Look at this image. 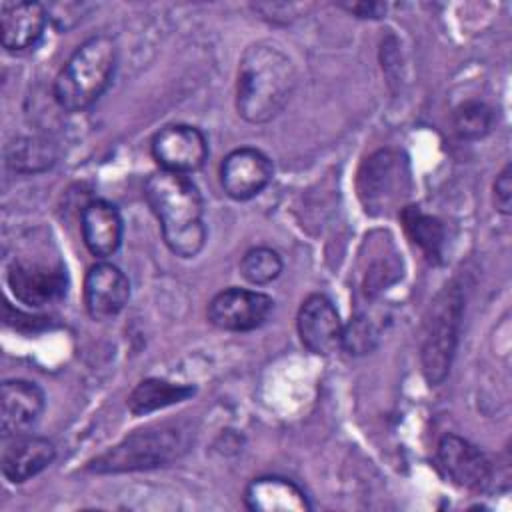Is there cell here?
Instances as JSON below:
<instances>
[{
	"label": "cell",
	"instance_id": "1",
	"mask_svg": "<svg viewBox=\"0 0 512 512\" xmlns=\"http://www.w3.org/2000/svg\"><path fill=\"white\" fill-rule=\"evenodd\" d=\"M296 88L292 60L270 42L248 46L238 64L236 110L250 124L274 120Z\"/></svg>",
	"mask_w": 512,
	"mask_h": 512
},
{
	"label": "cell",
	"instance_id": "2",
	"mask_svg": "<svg viewBox=\"0 0 512 512\" xmlns=\"http://www.w3.org/2000/svg\"><path fill=\"white\" fill-rule=\"evenodd\" d=\"M148 206L160 222L166 246L180 258H194L206 242L202 196L194 182L176 172H154L144 184Z\"/></svg>",
	"mask_w": 512,
	"mask_h": 512
},
{
	"label": "cell",
	"instance_id": "3",
	"mask_svg": "<svg viewBox=\"0 0 512 512\" xmlns=\"http://www.w3.org/2000/svg\"><path fill=\"white\" fill-rule=\"evenodd\" d=\"M118 62L116 42L106 34L84 40L54 80V100L66 112L90 108L110 86Z\"/></svg>",
	"mask_w": 512,
	"mask_h": 512
},
{
	"label": "cell",
	"instance_id": "4",
	"mask_svg": "<svg viewBox=\"0 0 512 512\" xmlns=\"http://www.w3.org/2000/svg\"><path fill=\"white\" fill-rule=\"evenodd\" d=\"M188 432L176 424H154L122 438L86 464L94 474H120L168 466L188 450Z\"/></svg>",
	"mask_w": 512,
	"mask_h": 512
},
{
	"label": "cell",
	"instance_id": "5",
	"mask_svg": "<svg viewBox=\"0 0 512 512\" xmlns=\"http://www.w3.org/2000/svg\"><path fill=\"white\" fill-rule=\"evenodd\" d=\"M464 314V292L456 282L446 284L432 300L424 318L420 362L424 378L436 386L452 366Z\"/></svg>",
	"mask_w": 512,
	"mask_h": 512
},
{
	"label": "cell",
	"instance_id": "6",
	"mask_svg": "<svg viewBox=\"0 0 512 512\" xmlns=\"http://www.w3.org/2000/svg\"><path fill=\"white\" fill-rule=\"evenodd\" d=\"M412 178L408 158L400 150L382 148L370 154L356 178L358 198L372 216L388 214L410 194Z\"/></svg>",
	"mask_w": 512,
	"mask_h": 512
},
{
	"label": "cell",
	"instance_id": "7",
	"mask_svg": "<svg viewBox=\"0 0 512 512\" xmlns=\"http://www.w3.org/2000/svg\"><path fill=\"white\" fill-rule=\"evenodd\" d=\"M274 308V300L258 290L226 288L218 292L206 310L212 326L228 332H248L262 326Z\"/></svg>",
	"mask_w": 512,
	"mask_h": 512
},
{
	"label": "cell",
	"instance_id": "8",
	"mask_svg": "<svg viewBox=\"0 0 512 512\" xmlns=\"http://www.w3.org/2000/svg\"><path fill=\"white\" fill-rule=\"evenodd\" d=\"M6 280L14 298L30 308H42L58 302L68 288V278L62 264L48 266L14 260L8 266Z\"/></svg>",
	"mask_w": 512,
	"mask_h": 512
},
{
	"label": "cell",
	"instance_id": "9",
	"mask_svg": "<svg viewBox=\"0 0 512 512\" xmlns=\"http://www.w3.org/2000/svg\"><path fill=\"white\" fill-rule=\"evenodd\" d=\"M152 156L162 170L190 174L206 162L208 142L196 126L170 124L152 138Z\"/></svg>",
	"mask_w": 512,
	"mask_h": 512
},
{
	"label": "cell",
	"instance_id": "10",
	"mask_svg": "<svg viewBox=\"0 0 512 512\" xmlns=\"http://www.w3.org/2000/svg\"><path fill=\"white\" fill-rule=\"evenodd\" d=\"M298 336L302 344L318 356H328L342 348L344 324L336 306L324 294H310L296 316Z\"/></svg>",
	"mask_w": 512,
	"mask_h": 512
},
{
	"label": "cell",
	"instance_id": "11",
	"mask_svg": "<svg viewBox=\"0 0 512 512\" xmlns=\"http://www.w3.org/2000/svg\"><path fill=\"white\" fill-rule=\"evenodd\" d=\"M272 174L270 158L256 148H236L220 164V184L234 200L258 196L270 184Z\"/></svg>",
	"mask_w": 512,
	"mask_h": 512
},
{
	"label": "cell",
	"instance_id": "12",
	"mask_svg": "<svg viewBox=\"0 0 512 512\" xmlns=\"http://www.w3.org/2000/svg\"><path fill=\"white\" fill-rule=\"evenodd\" d=\"M130 298V282L126 274L110 264L96 262L84 278V306L92 320L106 322L118 316Z\"/></svg>",
	"mask_w": 512,
	"mask_h": 512
},
{
	"label": "cell",
	"instance_id": "13",
	"mask_svg": "<svg viewBox=\"0 0 512 512\" xmlns=\"http://www.w3.org/2000/svg\"><path fill=\"white\" fill-rule=\"evenodd\" d=\"M46 396L42 388L30 380L12 378L0 386V434L12 438L26 434L42 416Z\"/></svg>",
	"mask_w": 512,
	"mask_h": 512
},
{
	"label": "cell",
	"instance_id": "14",
	"mask_svg": "<svg viewBox=\"0 0 512 512\" xmlns=\"http://www.w3.org/2000/svg\"><path fill=\"white\" fill-rule=\"evenodd\" d=\"M436 458L444 474L458 486L480 490L492 478V466L484 452L456 434H444L436 448Z\"/></svg>",
	"mask_w": 512,
	"mask_h": 512
},
{
	"label": "cell",
	"instance_id": "15",
	"mask_svg": "<svg viewBox=\"0 0 512 512\" xmlns=\"http://www.w3.org/2000/svg\"><path fill=\"white\" fill-rule=\"evenodd\" d=\"M56 458V448L50 440L42 436L18 434L4 438V448L0 456L2 474L12 484H22L32 476L46 470Z\"/></svg>",
	"mask_w": 512,
	"mask_h": 512
},
{
	"label": "cell",
	"instance_id": "16",
	"mask_svg": "<svg viewBox=\"0 0 512 512\" xmlns=\"http://www.w3.org/2000/svg\"><path fill=\"white\" fill-rule=\"evenodd\" d=\"M48 10L40 2H12L0 4V34L2 46L8 52H24L34 48L46 28Z\"/></svg>",
	"mask_w": 512,
	"mask_h": 512
},
{
	"label": "cell",
	"instance_id": "17",
	"mask_svg": "<svg viewBox=\"0 0 512 512\" xmlns=\"http://www.w3.org/2000/svg\"><path fill=\"white\" fill-rule=\"evenodd\" d=\"M82 240L92 256L108 258L122 242V216L118 208L106 200H92L80 214Z\"/></svg>",
	"mask_w": 512,
	"mask_h": 512
},
{
	"label": "cell",
	"instance_id": "18",
	"mask_svg": "<svg viewBox=\"0 0 512 512\" xmlns=\"http://www.w3.org/2000/svg\"><path fill=\"white\" fill-rule=\"evenodd\" d=\"M244 502L256 512H308L310 502L300 486L282 476L254 478L246 492Z\"/></svg>",
	"mask_w": 512,
	"mask_h": 512
},
{
	"label": "cell",
	"instance_id": "19",
	"mask_svg": "<svg viewBox=\"0 0 512 512\" xmlns=\"http://www.w3.org/2000/svg\"><path fill=\"white\" fill-rule=\"evenodd\" d=\"M194 392L196 390L190 384H178L164 378H146L130 392L128 410L134 416H146L150 412L184 402L194 396Z\"/></svg>",
	"mask_w": 512,
	"mask_h": 512
},
{
	"label": "cell",
	"instance_id": "20",
	"mask_svg": "<svg viewBox=\"0 0 512 512\" xmlns=\"http://www.w3.org/2000/svg\"><path fill=\"white\" fill-rule=\"evenodd\" d=\"M56 146L40 136L16 138L6 148V164L18 174H38L46 172L56 164Z\"/></svg>",
	"mask_w": 512,
	"mask_h": 512
},
{
	"label": "cell",
	"instance_id": "21",
	"mask_svg": "<svg viewBox=\"0 0 512 512\" xmlns=\"http://www.w3.org/2000/svg\"><path fill=\"white\" fill-rule=\"evenodd\" d=\"M400 218L406 234L412 238L414 244L420 246L424 256L430 262H440L446 238L442 222L430 214H424L418 206L400 208Z\"/></svg>",
	"mask_w": 512,
	"mask_h": 512
},
{
	"label": "cell",
	"instance_id": "22",
	"mask_svg": "<svg viewBox=\"0 0 512 512\" xmlns=\"http://www.w3.org/2000/svg\"><path fill=\"white\" fill-rule=\"evenodd\" d=\"M492 108L480 100H466L452 112V128L464 140H478L492 128Z\"/></svg>",
	"mask_w": 512,
	"mask_h": 512
},
{
	"label": "cell",
	"instance_id": "23",
	"mask_svg": "<svg viewBox=\"0 0 512 512\" xmlns=\"http://www.w3.org/2000/svg\"><path fill=\"white\" fill-rule=\"evenodd\" d=\"M282 272V258L276 250L258 246L248 250L240 260V274L254 286H264L276 280Z\"/></svg>",
	"mask_w": 512,
	"mask_h": 512
},
{
	"label": "cell",
	"instance_id": "24",
	"mask_svg": "<svg viewBox=\"0 0 512 512\" xmlns=\"http://www.w3.org/2000/svg\"><path fill=\"white\" fill-rule=\"evenodd\" d=\"M378 332L366 316H356L348 326H344L342 348L350 354H366L376 346Z\"/></svg>",
	"mask_w": 512,
	"mask_h": 512
},
{
	"label": "cell",
	"instance_id": "25",
	"mask_svg": "<svg viewBox=\"0 0 512 512\" xmlns=\"http://www.w3.org/2000/svg\"><path fill=\"white\" fill-rule=\"evenodd\" d=\"M494 206L502 214H510L512 210V168L510 164L496 176L494 182Z\"/></svg>",
	"mask_w": 512,
	"mask_h": 512
},
{
	"label": "cell",
	"instance_id": "26",
	"mask_svg": "<svg viewBox=\"0 0 512 512\" xmlns=\"http://www.w3.org/2000/svg\"><path fill=\"white\" fill-rule=\"evenodd\" d=\"M340 8L354 14L356 18H382L386 12V4L382 2H344Z\"/></svg>",
	"mask_w": 512,
	"mask_h": 512
}]
</instances>
